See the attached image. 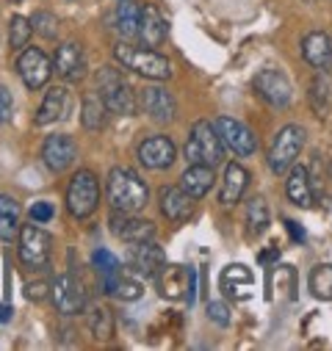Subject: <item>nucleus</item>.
Returning a JSON list of instances; mask_svg holds the SVG:
<instances>
[{
    "mask_svg": "<svg viewBox=\"0 0 332 351\" xmlns=\"http://www.w3.org/2000/svg\"><path fill=\"white\" fill-rule=\"evenodd\" d=\"M106 191H108V202L114 210H125V213H136L150 202V189L139 174L128 166H114L106 178Z\"/></svg>",
    "mask_w": 332,
    "mask_h": 351,
    "instance_id": "obj_1",
    "label": "nucleus"
},
{
    "mask_svg": "<svg viewBox=\"0 0 332 351\" xmlns=\"http://www.w3.org/2000/svg\"><path fill=\"white\" fill-rule=\"evenodd\" d=\"M114 58L122 69H130L147 80H169L172 77V64L152 47H136L130 42H119L114 47Z\"/></svg>",
    "mask_w": 332,
    "mask_h": 351,
    "instance_id": "obj_2",
    "label": "nucleus"
},
{
    "mask_svg": "<svg viewBox=\"0 0 332 351\" xmlns=\"http://www.w3.org/2000/svg\"><path fill=\"white\" fill-rule=\"evenodd\" d=\"M97 89H100V97L106 103V108L111 114H119V117H133L139 111V97L136 92L130 89V83L122 77L119 69L114 66H103L97 72Z\"/></svg>",
    "mask_w": 332,
    "mask_h": 351,
    "instance_id": "obj_3",
    "label": "nucleus"
},
{
    "mask_svg": "<svg viewBox=\"0 0 332 351\" xmlns=\"http://www.w3.org/2000/svg\"><path fill=\"white\" fill-rule=\"evenodd\" d=\"M183 155L189 163H205V166H219L224 160V144L219 138V133L213 130V125L208 119L194 122L191 136L183 147Z\"/></svg>",
    "mask_w": 332,
    "mask_h": 351,
    "instance_id": "obj_4",
    "label": "nucleus"
},
{
    "mask_svg": "<svg viewBox=\"0 0 332 351\" xmlns=\"http://www.w3.org/2000/svg\"><path fill=\"white\" fill-rule=\"evenodd\" d=\"M100 205V183H97V174L89 169H80L75 178L69 180L67 189V208L75 219H86L97 210Z\"/></svg>",
    "mask_w": 332,
    "mask_h": 351,
    "instance_id": "obj_5",
    "label": "nucleus"
},
{
    "mask_svg": "<svg viewBox=\"0 0 332 351\" xmlns=\"http://www.w3.org/2000/svg\"><path fill=\"white\" fill-rule=\"evenodd\" d=\"M302 147H305V130L299 125H285L274 136V144L269 149V169L274 174H285L296 163Z\"/></svg>",
    "mask_w": 332,
    "mask_h": 351,
    "instance_id": "obj_6",
    "label": "nucleus"
},
{
    "mask_svg": "<svg viewBox=\"0 0 332 351\" xmlns=\"http://www.w3.org/2000/svg\"><path fill=\"white\" fill-rule=\"evenodd\" d=\"M20 260L28 269H47L50 263V246L53 238L39 224H23L20 227Z\"/></svg>",
    "mask_w": 332,
    "mask_h": 351,
    "instance_id": "obj_7",
    "label": "nucleus"
},
{
    "mask_svg": "<svg viewBox=\"0 0 332 351\" xmlns=\"http://www.w3.org/2000/svg\"><path fill=\"white\" fill-rule=\"evenodd\" d=\"M211 125L219 133L224 149H233L238 158H249V155L258 152V138H255V133L249 130L244 122H238L233 117H216Z\"/></svg>",
    "mask_w": 332,
    "mask_h": 351,
    "instance_id": "obj_8",
    "label": "nucleus"
},
{
    "mask_svg": "<svg viewBox=\"0 0 332 351\" xmlns=\"http://www.w3.org/2000/svg\"><path fill=\"white\" fill-rule=\"evenodd\" d=\"M50 299L61 315H78L86 310V288L72 274H58L50 282Z\"/></svg>",
    "mask_w": 332,
    "mask_h": 351,
    "instance_id": "obj_9",
    "label": "nucleus"
},
{
    "mask_svg": "<svg viewBox=\"0 0 332 351\" xmlns=\"http://www.w3.org/2000/svg\"><path fill=\"white\" fill-rule=\"evenodd\" d=\"M17 75L25 83V89L36 92V89H42V86L50 80L53 61L39 47H25V50H20V58H17Z\"/></svg>",
    "mask_w": 332,
    "mask_h": 351,
    "instance_id": "obj_10",
    "label": "nucleus"
},
{
    "mask_svg": "<svg viewBox=\"0 0 332 351\" xmlns=\"http://www.w3.org/2000/svg\"><path fill=\"white\" fill-rule=\"evenodd\" d=\"M252 86H255V92H258L269 106H274V108H285V106L291 103V97H294L291 80H288L280 69H272V66L261 69V72L255 75Z\"/></svg>",
    "mask_w": 332,
    "mask_h": 351,
    "instance_id": "obj_11",
    "label": "nucleus"
},
{
    "mask_svg": "<svg viewBox=\"0 0 332 351\" xmlns=\"http://www.w3.org/2000/svg\"><path fill=\"white\" fill-rule=\"evenodd\" d=\"M139 108L152 119V122H172L178 117V103L172 97V92H166L163 86H144L139 95Z\"/></svg>",
    "mask_w": 332,
    "mask_h": 351,
    "instance_id": "obj_12",
    "label": "nucleus"
},
{
    "mask_svg": "<svg viewBox=\"0 0 332 351\" xmlns=\"http://www.w3.org/2000/svg\"><path fill=\"white\" fill-rule=\"evenodd\" d=\"M219 288L227 299L246 302L255 293V274L249 271L244 263H230V266L222 269V274H219Z\"/></svg>",
    "mask_w": 332,
    "mask_h": 351,
    "instance_id": "obj_13",
    "label": "nucleus"
},
{
    "mask_svg": "<svg viewBox=\"0 0 332 351\" xmlns=\"http://www.w3.org/2000/svg\"><path fill=\"white\" fill-rule=\"evenodd\" d=\"M139 160H141V166H147V169H169L172 163H175V158H178V147H175V141L169 138V136H150V138H144L141 144H139Z\"/></svg>",
    "mask_w": 332,
    "mask_h": 351,
    "instance_id": "obj_14",
    "label": "nucleus"
},
{
    "mask_svg": "<svg viewBox=\"0 0 332 351\" xmlns=\"http://www.w3.org/2000/svg\"><path fill=\"white\" fill-rule=\"evenodd\" d=\"M53 69L61 80L67 83H78L86 77V56H83V47L75 45V42H64L58 50H56V58H53Z\"/></svg>",
    "mask_w": 332,
    "mask_h": 351,
    "instance_id": "obj_15",
    "label": "nucleus"
},
{
    "mask_svg": "<svg viewBox=\"0 0 332 351\" xmlns=\"http://www.w3.org/2000/svg\"><path fill=\"white\" fill-rule=\"evenodd\" d=\"M78 158V147L72 141V136H64V133H56V136H47V141L42 144V160L50 171L61 174L67 171Z\"/></svg>",
    "mask_w": 332,
    "mask_h": 351,
    "instance_id": "obj_16",
    "label": "nucleus"
},
{
    "mask_svg": "<svg viewBox=\"0 0 332 351\" xmlns=\"http://www.w3.org/2000/svg\"><path fill=\"white\" fill-rule=\"evenodd\" d=\"M108 224H111V232L117 238H122L125 243H141V241H152L155 238V224L152 221L139 219V216L125 213V210H114Z\"/></svg>",
    "mask_w": 332,
    "mask_h": 351,
    "instance_id": "obj_17",
    "label": "nucleus"
},
{
    "mask_svg": "<svg viewBox=\"0 0 332 351\" xmlns=\"http://www.w3.org/2000/svg\"><path fill=\"white\" fill-rule=\"evenodd\" d=\"M163 263H166V254H163V249H161L155 241L130 243V252H128V266H130L139 277H155Z\"/></svg>",
    "mask_w": 332,
    "mask_h": 351,
    "instance_id": "obj_18",
    "label": "nucleus"
},
{
    "mask_svg": "<svg viewBox=\"0 0 332 351\" xmlns=\"http://www.w3.org/2000/svg\"><path fill=\"white\" fill-rule=\"evenodd\" d=\"M158 282V293L169 302H180L189 293V269L186 266H175V263H163L155 274Z\"/></svg>",
    "mask_w": 332,
    "mask_h": 351,
    "instance_id": "obj_19",
    "label": "nucleus"
},
{
    "mask_svg": "<svg viewBox=\"0 0 332 351\" xmlns=\"http://www.w3.org/2000/svg\"><path fill=\"white\" fill-rule=\"evenodd\" d=\"M67 114H69V89L67 86H53V89L45 95L36 117H34V125L36 128H47V125L61 122Z\"/></svg>",
    "mask_w": 332,
    "mask_h": 351,
    "instance_id": "obj_20",
    "label": "nucleus"
},
{
    "mask_svg": "<svg viewBox=\"0 0 332 351\" xmlns=\"http://www.w3.org/2000/svg\"><path fill=\"white\" fill-rule=\"evenodd\" d=\"M158 202H161V213L169 221H186L194 213V197H189L180 186H163L158 191Z\"/></svg>",
    "mask_w": 332,
    "mask_h": 351,
    "instance_id": "obj_21",
    "label": "nucleus"
},
{
    "mask_svg": "<svg viewBox=\"0 0 332 351\" xmlns=\"http://www.w3.org/2000/svg\"><path fill=\"white\" fill-rule=\"evenodd\" d=\"M213 183H216L213 166H205V163H189V169L180 178V189L194 199H202L213 189Z\"/></svg>",
    "mask_w": 332,
    "mask_h": 351,
    "instance_id": "obj_22",
    "label": "nucleus"
},
{
    "mask_svg": "<svg viewBox=\"0 0 332 351\" xmlns=\"http://www.w3.org/2000/svg\"><path fill=\"white\" fill-rule=\"evenodd\" d=\"M302 58L316 69H327L332 61V39L324 31H310L302 39Z\"/></svg>",
    "mask_w": 332,
    "mask_h": 351,
    "instance_id": "obj_23",
    "label": "nucleus"
},
{
    "mask_svg": "<svg viewBox=\"0 0 332 351\" xmlns=\"http://www.w3.org/2000/svg\"><path fill=\"white\" fill-rule=\"evenodd\" d=\"M249 186V171L241 163H227L224 166V178H222V191H219V202L222 205H235L244 191Z\"/></svg>",
    "mask_w": 332,
    "mask_h": 351,
    "instance_id": "obj_24",
    "label": "nucleus"
},
{
    "mask_svg": "<svg viewBox=\"0 0 332 351\" xmlns=\"http://www.w3.org/2000/svg\"><path fill=\"white\" fill-rule=\"evenodd\" d=\"M166 20L161 17V12L155 6H144L141 17H139V39L144 42V47H161L166 39Z\"/></svg>",
    "mask_w": 332,
    "mask_h": 351,
    "instance_id": "obj_25",
    "label": "nucleus"
},
{
    "mask_svg": "<svg viewBox=\"0 0 332 351\" xmlns=\"http://www.w3.org/2000/svg\"><path fill=\"white\" fill-rule=\"evenodd\" d=\"M285 194L296 208H310L313 205V191H310V178L305 166H291L288 180H285Z\"/></svg>",
    "mask_w": 332,
    "mask_h": 351,
    "instance_id": "obj_26",
    "label": "nucleus"
},
{
    "mask_svg": "<svg viewBox=\"0 0 332 351\" xmlns=\"http://www.w3.org/2000/svg\"><path fill=\"white\" fill-rule=\"evenodd\" d=\"M95 269L100 274V285H103V293L114 296V288L122 277V269H119V260L117 254H111L108 249H97L95 252Z\"/></svg>",
    "mask_w": 332,
    "mask_h": 351,
    "instance_id": "obj_27",
    "label": "nucleus"
},
{
    "mask_svg": "<svg viewBox=\"0 0 332 351\" xmlns=\"http://www.w3.org/2000/svg\"><path fill=\"white\" fill-rule=\"evenodd\" d=\"M20 235V202L0 194V241H14Z\"/></svg>",
    "mask_w": 332,
    "mask_h": 351,
    "instance_id": "obj_28",
    "label": "nucleus"
},
{
    "mask_svg": "<svg viewBox=\"0 0 332 351\" xmlns=\"http://www.w3.org/2000/svg\"><path fill=\"white\" fill-rule=\"evenodd\" d=\"M106 117H108V108L103 103L100 95L89 92L86 97H83V106H80V122L86 130H103L106 128Z\"/></svg>",
    "mask_w": 332,
    "mask_h": 351,
    "instance_id": "obj_29",
    "label": "nucleus"
},
{
    "mask_svg": "<svg viewBox=\"0 0 332 351\" xmlns=\"http://www.w3.org/2000/svg\"><path fill=\"white\" fill-rule=\"evenodd\" d=\"M139 17H141V6L136 0H119L117 3V31L122 34V39L139 36Z\"/></svg>",
    "mask_w": 332,
    "mask_h": 351,
    "instance_id": "obj_30",
    "label": "nucleus"
},
{
    "mask_svg": "<svg viewBox=\"0 0 332 351\" xmlns=\"http://www.w3.org/2000/svg\"><path fill=\"white\" fill-rule=\"evenodd\" d=\"M246 224H249V235H263L272 224V213H269V202L258 194L246 202Z\"/></svg>",
    "mask_w": 332,
    "mask_h": 351,
    "instance_id": "obj_31",
    "label": "nucleus"
},
{
    "mask_svg": "<svg viewBox=\"0 0 332 351\" xmlns=\"http://www.w3.org/2000/svg\"><path fill=\"white\" fill-rule=\"evenodd\" d=\"M310 293L321 302H332V263H318L307 277Z\"/></svg>",
    "mask_w": 332,
    "mask_h": 351,
    "instance_id": "obj_32",
    "label": "nucleus"
},
{
    "mask_svg": "<svg viewBox=\"0 0 332 351\" xmlns=\"http://www.w3.org/2000/svg\"><path fill=\"white\" fill-rule=\"evenodd\" d=\"M86 324L97 340H108L114 335V315L106 304H92L86 313Z\"/></svg>",
    "mask_w": 332,
    "mask_h": 351,
    "instance_id": "obj_33",
    "label": "nucleus"
},
{
    "mask_svg": "<svg viewBox=\"0 0 332 351\" xmlns=\"http://www.w3.org/2000/svg\"><path fill=\"white\" fill-rule=\"evenodd\" d=\"M31 36H34L31 20L23 17V14H14L12 23H9V45H12V50H25L28 42H31Z\"/></svg>",
    "mask_w": 332,
    "mask_h": 351,
    "instance_id": "obj_34",
    "label": "nucleus"
},
{
    "mask_svg": "<svg viewBox=\"0 0 332 351\" xmlns=\"http://www.w3.org/2000/svg\"><path fill=\"white\" fill-rule=\"evenodd\" d=\"M327 89H329V80H327V75H321V69H318V75L313 77V86H310V103H313V111H316L318 117L327 111Z\"/></svg>",
    "mask_w": 332,
    "mask_h": 351,
    "instance_id": "obj_35",
    "label": "nucleus"
},
{
    "mask_svg": "<svg viewBox=\"0 0 332 351\" xmlns=\"http://www.w3.org/2000/svg\"><path fill=\"white\" fill-rule=\"evenodd\" d=\"M31 25H34V31H36L39 36H45V39H56V34H58V20H56V14H50V12H36V14L31 17Z\"/></svg>",
    "mask_w": 332,
    "mask_h": 351,
    "instance_id": "obj_36",
    "label": "nucleus"
},
{
    "mask_svg": "<svg viewBox=\"0 0 332 351\" xmlns=\"http://www.w3.org/2000/svg\"><path fill=\"white\" fill-rule=\"evenodd\" d=\"M141 293H144L141 282L139 280H130V277H119V282L114 288V296L122 299V302H136V299H141Z\"/></svg>",
    "mask_w": 332,
    "mask_h": 351,
    "instance_id": "obj_37",
    "label": "nucleus"
},
{
    "mask_svg": "<svg viewBox=\"0 0 332 351\" xmlns=\"http://www.w3.org/2000/svg\"><path fill=\"white\" fill-rule=\"evenodd\" d=\"M208 318L216 324V326H230V321H233V315H230V307L224 304V302H208Z\"/></svg>",
    "mask_w": 332,
    "mask_h": 351,
    "instance_id": "obj_38",
    "label": "nucleus"
},
{
    "mask_svg": "<svg viewBox=\"0 0 332 351\" xmlns=\"http://www.w3.org/2000/svg\"><path fill=\"white\" fill-rule=\"evenodd\" d=\"M53 216H56V210H53L50 202H34V205H31V221L45 224V221H50Z\"/></svg>",
    "mask_w": 332,
    "mask_h": 351,
    "instance_id": "obj_39",
    "label": "nucleus"
},
{
    "mask_svg": "<svg viewBox=\"0 0 332 351\" xmlns=\"http://www.w3.org/2000/svg\"><path fill=\"white\" fill-rule=\"evenodd\" d=\"M12 111H14V100H12V92L6 86H0V125L12 119Z\"/></svg>",
    "mask_w": 332,
    "mask_h": 351,
    "instance_id": "obj_40",
    "label": "nucleus"
},
{
    "mask_svg": "<svg viewBox=\"0 0 332 351\" xmlns=\"http://www.w3.org/2000/svg\"><path fill=\"white\" fill-rule=\"evenodd\" d=\"M47 293H50V282H31V285L25 288V296L34 299V302H42Z\"/></svg>",
    "mask_w": 332,
    "mask_h": 351,
    "instance_id": "obj_41",
    "label": "nucleus"
},
{
    "mask_svg": "<svg viewBox=\"0 0 332 351\" xmlns=\"http://www.w3.org/2000/svg\"><path fill=\"white\" fill-rule=\"evenodd\" d=\"M283 224H285V230L291 232V238H294L296 243H305V238H307V232H305V230H302V227H299V224H296L294 219H285Z\"/></svg>",
    "mask_w": 332,
    "mask_h": 351,
    "instance_id": "obj_42",
    "label": "nucleus"
},
{
    "mask_svg": "<svg viewBox=\"0 0 332 351\" xmlns=\"http://www.w3.org/2000/svg\"><path fill=\"white\" fill-rule=\"evenodd\" d=\"M186 302H189V307L197 302V271L194 269H189V293H186Z\"/></svg>",
    "mask_w": 332,
    "mask_h": 351,
    "instance_id": "obj_43",
    "label": "nucleus"
},
{
    "mask_svg": "<svg viewBox=\"0 0 332 351\" xmlns=\"http://www.w3.org/2000/svg\"><path fill=\"white\" fill-rule=\"evenodd\" d=\"M12 304H0V321H12Z\"/></svg>",
    "mask_w": 332,
    "mask_h": 351,
    "instance_id": "obj_44",
    "label": "nucleus"
},
{
    "mask_svg": "<svg viewBox=\"0 0 332 351\" xmlns=\"http://www.w3.org/2000/svg\"><path fill=\"white\" fill-rule=\"evenodd\" d=\"M277 257H280V252H277V246H274L272 252H263V254H261V263H269V260H277Z\"/></svg>",
    "mask_w": 332,
    "mask_h": 351,
    "instance_id": "obj_45",
    "label": "nucleus"
},
{
    "mask_svg": "<svg viewBox=\"0 0 332 351\" xmlns=\"http://www.w3.org/2000/svg\"><path fill=\"white\" fill-rule=\"evenodd\" d=\"M329 180H332V163H329Z\"/></svg>",
    "mask_w": 332,
    "mask_h": 351,
    "instance_id": "obj_46",
    "label": "nucleus"
},
{
    "mask_svg": "<svg viewBox=\"0 0 332 351\" xmlns=\"http://www.w3.org/2000/svg\"><path fill=\"white\" fill-rule=\"evenodd\" d=\"M12 3H20V0H12Z\"/></svg>",
    "mask_w": 332,
    "mask_h": 351,
    "instance_id": "obj_47",
    "label": "nucleus"
}]
</instances>
